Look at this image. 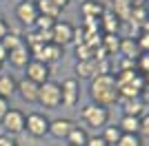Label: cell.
I'll return each instance as SVG.
<instances>
[{"mask_svg": "<svg viewBox=\"0 0 149 146\" xmlns=\"http://www.w3.org/2000/svg\"><path fill=\"white\" fill-rule=\"evenodd\" d=\"M118 128L125 135H140V117L123 115V120L118 122Z\"/></svg>", "mask_w": 149, "mask_h": 146, "instance_id": "20", "label": "cell"}, {"mask_svg": "<svg viewBox=\"0 0 149 146\" xmlns=\"http://www.w3.org/2000/svg\"><path fill=\"white\" fill-rule=\"evenodd\" d=\"M0 126L7 131V135H18L25 131V113L18 109H9L7 115L0 120Z\"/></svg>", "mask_w": 149, "mask_h": 146, "instance_id": "8", "label": "cell"}, {"mask_svg": "<svg viewBox=\"0 0 149 146\" xmlns=\"http://www.w3.org/2000/svg\"><path fill=\"white\" fill-rule=\"evenodd\" d=\"M0 42L5 44V49H7V51H11V49H16L18 44H22V38H20L18 33H11V31H9V33H7V36L2 38V40H0Z\"/></svg>", "mask_w": 149, "mask_h": 146, "instance_id": "25", "label": "cell"}, {"mask_svg": "<svg viewBox=\"0 0 149 146\" xmlns=\"http://www.w3.org/2000/svg\"><path fill=\"white\" fill-rule=\"evenodd\" d=\"M36 7H38V13H40V16H47V18H51V20H58L60 13H62V9L56 2H51V0H36Z\"/></svg>", "mask_w": 149, "mask_h": 146, "instance_id": "19", "label": "cell"}, {"mask_svg": "<svg viewBox=\"0 0 149 146\" xmlns=\"http://www.w3.org/2000/svg\"><path fill=\"white\" fill-rule=\"evenodd\" d=\"M60 93H62V106L67 109H74L78 100H80V82L76 78H67L60 82Z\"/></svg>", "mask_w": 149, "mask_h": 146, "instance_id": "6", "label": "cell"}, {"mask_svg": "<svg viewBox=\"0 0 149 146\" xmlns=\"http://www.w3.org/2000/svg\"><path fill=\"white\" fill-rule=\"evenodd\" d=\"M65 53V47H58V44L49 42V44H38V47L31 49V58L33 60H40L45 64H51V62H58Z\"/></svg>", "mask_w": 149, "mask_h": 146, "instance_id": "5", "label": "cell"}, {"mask_svg": "<svg viewBox=\"0 0 149 146\" xmlns=\"http://www.w3.org/2000/svg\"><path fill=\"white\" fill-rule=\"evenodd\" d=\"M18 89V80L13 78L11 73H0V95L11 100V95Z\"/></svg>", "mask_w": 149, "mask_h": 146, "instance_id": "18", "label": "cell"}, {"mask_svg": "<svg viewBox=\"0 0 149 146\" xmlns=\"http://www.w3.org/2000/svg\"><path fill=\"white\" fill-rule=\"evenodd\" d=\"M62 102V93H60V82H54V80H47L45 84H40V91H38V104L45 106V109H56Z\"/></svg>", "mask_w": 149, "mask_h": 146, "instance_id": "3", "label": "cell"}, {"mask_svg": "<svg viewBox=\"0 0 149 146\" xmlns=\"http://www.w3.org/2000/svg\"><path fill=\"white\" fill-rule=\"evenodd\" d=\"M87 140H89V133L85 126H74L71 133L67 135V144L71 146H87Z\"/></svg>", "mask_w": 149, "mask_h": 146, "instance_id": "21", "label": "cell"}, {"mask_svg": "<svg viewBox=\"0 0 149 146\" xmlns=\"http://www.w3.org/2000/svg\"><path fill=\"white\" fill-rule=\"evenodd\" d=\"M7 60H9V64H11V67H16V69H25L27 64H29V60H31V51H29V47H27L25 42L18 44L16 49H11V51H9Z\"/></svg>", "mask_w": 149, "mask_h": 146, "instance_id": "12", "label": "cell"}, {"mask_svg": "<svg viewBox=\"0 0 149 146\" xmlns=\"http://www.w3.org/2000/svg\"><path fill=\"white\" fill-rule=\"evenodd\" d=\"M116 146H143V137L140 135H125L120 137V142Z\"/></svg>", "mask_w": 149, "mask_h": 146, "instance_id": "27", "label": "cell"}, {"mask_svg": "<svg viewBox=\"0 0 149 146\" xmlns=\"http://www.w3.org/2000/svg\"><path fill=\"white\" fill-rule=\"evenodd\" d=\"M38 91H40V84H36V82H31V80H27V78L18 80V89H16V93L20 95L22 102L36 104L38 102Z\"/></svg>", "mask_w": 149, "mask_h": 146, "instance_id": "11", "label": "cell"}, {"mask_svg": "<svg viewBox=\"0 0 149 146\" xmlns=\"http://www.w3.org/2000/svg\"><path fill=\"white\" fill-rule=\"evenodd\" d=\"M67 146H71V144H67Z\"/></svg>", "mask_w": 149, "mask_h": 146, "instance_id": "41", "label": "cell"}, {"mask_svg": "<svg viewBox=\"0 0 149 146\" xmlns=\"http://www.w3.org/2000/svg\"><path fill=\"white\" fill-rule=\"evenodd\" d=\"M136 69L143 73V75L149 73V53H140V58L136 60Z\"/></svg>", "mask_w": 149, "mask_h": 146, "instance_id": "28", "label": "cell"}, {"mask_svg": "<svg viewBox=\"0 0 149 146\" xmlns=\"http://www.w3.org/2000/svg\"><path fill=\"white\" fill-rule=\"evenodd\" d=\"M147 9H149V7H147Z\"/></svg>", "mask_w": 149, "mask_h": 146, "instance_id": "42", "label": "cell"}, {"mask_svg": "<svg viewBox=\"0 0 149 146\" xmlns=\"http://www.w3.org/2000/svg\"><path fill=\"white\" fill-rule=\"evenodd\" d=\"M0 146H18V140H16L13 135L2 133V135H0Z\"/></svg>", "mask_w": 149, "mask_h": 146, "instance_id": "31", "label": "cell"}, {"mask_svg": "<svg viewBox=\"0 0 149 146\" xmlns=\"http://www.w3.org/2000/svg\"><path fill=\"white\" fill-rule=\"evenodd\" d=\"M118 53L123 55L125 60H138L143 51L138 47L136 38H123V40H120V47H118Z\"/></svg>", "mask_w": 149, "mask_h": 146, "instance_id": "17", "label": "cell"}, {"mask_svg": "<svg viewBox=\"0 0 149 146\" xmlns=\"http://www.w3.org/2000/svg\"><path fill=\"white\" fill-rule=\"evenodd\" d=\"M134 2H136V5H147L149 0H134Z\"/></svg>", "mask_w": 149, "mask_h": 146, "instance_id": "37", "label": "cell"}, {"mask_svg": "<svg viewBox=\"0 0 149 146\" xmlns=\"http://www.w3.org/2000/svg\"><path fill=\"white\" fill-rule=\"evenodd\" d=\"M105 11H107V7L102 5V2H98V0H85V2H82V7H80V16L87 20V22L100 20Z\"/></svg>", "mask_w": 149, "mask_h": 146, "instance_id": "14", "label": "cell"}, {"mask_svg": "<svg viewBox=\"0 0 149 146\" xmlns=\"http://www.w3.org/2000/svg\"><path fill=\"white\" fill-rule=\"evenodd\" d=\"M80 120L89 128H105L109 124V109L98 104H87L80 109Z\"/></svg>", "mask_w": 149, "mask_h": 146, "instance_id": "2", "label": "cell"}, {"mask_svg": "<svg viewBox=\"0 0 149 146\" xmlns=\"http://www.w3.org/2000/svg\"><path fill=\"white\" fill-rule=\"evenodd\" d=\"M54 24H56V20L47 18V16H38V20L33 22V29H36V31H51V29H54Z\"/></svg>", "mask_w": 149, "mask_h": 146, "instance_id": "26", "label": "cell"}, {"mask_svg": "<svg viewBox=\"0 0 149 146\" xmlns=\"http://www.w3.org/2000/svg\"><path fill=\"white\" fill-rule=\"evenodd\" d=\"M145 82H147V86H149V73H147V75H145Z\"/></svg>", "mask_w": 149, "mask_h": 146, "instance_id": "38", "label": "cell"}, {"mask_svg": "<svg viewBox=\"0 0 149 146\" xmlns=\"http://www.w3.org/2000/svg\"><path fill=\"white\" fill-rule=\"evenodd\" d=\"M136 40H138V47H140V51H143V53H149V33H147V31H145L140 38H136Z\"/></svg>", "mask_w": 149, "mask_h": 146, "instance_id": "29", "label": "cell"}, {"mask_svg": "<svg viewBox=\"0 0 149 146\" xmlns=\"http://www.w3.org/2000/svg\"><path fill=\"white\" fill-rule=\"evenodd\" d=\"M7 33H9V24L5 22V16H0V40H2Z\"/></svg>", "mask_w": 149, "mask_h": 146, "instance_id": "34", "label": "cell"}, {"mask_svg": "<svg viewBox=\"0 0 149 146\" xmlns=\"http://www.w3.org/2000/svg\"><path fill=\"white\" fill-rule=\"evenodd\" d=\"M7 55H9V51L5 49V44L0 42V62H7Z\"/></svg>", "mask_w": 149, "mask_h": 146, "instance_id": "35", "label": "cell"}, {"mask_svg": "<svg viewBox=\"0 0 149 146\" xmlns=\"http://www.w3.org/2000/svg\"><path fill=\"white\" fill-rule=\"evenodd\" d=\"M2 69H5V62H0V73H2Z\"/></svg>", "mask_w": 149, "mask_h": 146, "instance_id": "39", "label": "cell"}, {"mask_svg": "<svg viewBox=\"0 0 149 146\" xmlns=\"http://www.w3.org/2000/svg\"><path fill=\"white\" fill-rule=\"evenodd\" d=\"M51 2H56L60 9H65V7H69V2H71V0H51Z\"/></svg>", "mask_w": 149, "mask_h": 146, "instance_id": "36", "label": "cell"}, {"mask_svg": "<svg viewBox=\"0 0 149 146\" xmlns=\"http://www.w3.org/2000/svg\"><path fill=\"white\" fill-rule=\"evenodd\" d=\"M49 117L45 115V113H29L25 115V131L31 135V137H45V135H49Z\"/></svg>", "mask_w": 149, "mask_h": 146, "instance_id": "4", "label": "cell"}, {"mask_svg": "<svg viewBox=\"0 0 149 146\" xmlns=\"http://www.w3.org/2000/svg\"><path fill=\"white\" fill-rule=\"evenodd\" d=\"M27 2H36V0H27Z\"/></svg>", "mask_w": 149, "mask_h": 146, "instance_id": "40", "label": "cell"}, {"mask_svg": "<svg viewBox=\"0 0 149 146\" xmlns=\"http://www.w3.org/2000/svg\"><path fill=\"white\" fill-rule=\"evenodd\" d=\"M98 75V60H78L76 62V80H93Z\"/></svg>", "mask_w": 149, "mask_h": 146, "instance_id": "16", "label": "cell"}, {"mask_svg": "<svg viewBox=\"0 0 149 146\" xmlns=\"http://www.w3.org/2000/svg\"><path fill=\"white\" fill-rule=\"evenodd\" d=\"M49 75H51L49 64H45V62H40V60H33V58H31L29 64L25 67V78L31 80V82H36V84H45V82L49 80Z\"/></svg>", "mask_w": 149, "mask_h": 146, "instance_id": "9", "label": "cell"}, {"mask_svg": "<svg viewBox=\"0 0 149 146\" xmlns=\"http://www.w3.org/2000/svg\"><path fill=\"white\" fill-rule=\"evenodd\" d=\"M87 146H109L100 135H89V140H87Z\"/></svg>", "mask_w": 149, "mask_h": 146, "instance_id": "32", "label": "cell"}, {"mask_svg": "<svg viewBox=\"0 0 149 146\" xmlns=\"http://www.w3.org/2000/svg\"><path fill=\"white\" fill-rule=\"evenodd\" d=\"M100 20H102L100 24L105 27V31H107V33H116V31H118V24H120V22H118V18H116V16H113L111 11H105Z\"/></svg>", "mask_w": 149, "mask_h": 146, "instance_id": "23", "label": "cell"}, {"mask_svg": "<svg viewBox=\"0 0 149 146\" xmlns=\"http://www.w3.org/2000/svg\"><path fill=\"white\" fill-rule=\"evenodd\" d=\"M9 109H11V104H9V100L0 95V120H2V117L7 115V111H9Z\"/></svg>", "mask_w": 149, "mask_h": 146, "instance_id": "33", "label": "cell"}, {"mask_svg": "<svg viewBox=\"0 0 149 146\" xmlns=\"http://www.w3.org/2000/svg\"><path fill=\"white\" fill-rule=\"evenodd\" d=\"M93 53H96V49L85 44V42L76 47V58H78V60H93Z\"/></svg>", "mask_w": 149, "mask_h": 146, "instance_id": "24", "label": "cell"}, {"mask_svg": "<svg viewBox=\"0 0 149 146\" xmlns=\"http://www.w3.org/2000/svg\"><path fill=\"white\" fill-rule=\"evenodd\" d=\"M74 33H76V27L67 20H56L54 29H51V42L58 44V47H65V44L74 42Z\"/></svg>", "mask_w": 149, "mask_h": 146, "instance_id": "7", "label": "cell"}, {"mask_svg": "<svg viewBox=\"0 0 149 146\" xmlns=\"http://www.w3.org/2000/svg\"><path fill=\"white\" fill-rule=\"evenodd\" d=\"M76 124L69 117H56V120L49 122V135L56 137V140H67V135L71 133V128Z\"/></svg>", "mask_w": 149, "mask_h": 146, "instance_id": "13", "label": "cell"}, {"mask_svg": "<svg viewBox=\"0 0 149 146\" xmlns=\"http://www.w3.org/2000/svg\"><path fill=\"white\" fill-rule=\"evenodd\" d=\"M100 137H102V140H105L109 146H116V144L120 142V137H123V131H120L118 126H109V124H107V126L102 128Z\"/></svg>", "mask_w": 149, "mask_h": 146, "instance_id": "22", "label": "cell"}, {"mask_svg": "<svg viewBox=\"0 0 149 146\" xmlns=\"http://www.w3.org/2000/svg\"><path fill=\"white\" fill-rule=\"evenodd\" d=\"M38 7L36 2H27V0H20L18 5H16V18L20 20L22 24H27V27H33V22L38 20Z\"/></svg>", "mask_w": 149, "mask_h": 146, "instance_id": "10", "label": "cell"}, {"mask_svg": "<svg viewBox=\"0 0 149 146\" xmlns=\"http://www.w3.org/2000/svg\"><path fill=\"white\" fill-rule=\"evenodd\" d=\"M89 95H91V104H98V106H113V104L120 102L118 95V86H116V78L113 73H107V75H96L89 84Z\"/></svg>", "mask_w": 149, "mask_h": 146, "instance_id": "1", "label": "cell"}, {"mask_svg": "<svg viewBox=\"0 0 149 146\" xmlns=\"http://www.w3.org/2000/svg\"><path fill=\"white\" fill-rule=\"evenodd\" d=\"M149 137V113H145L143 117H140V137Z\"/></svg>", "mask_w": 149, "mask_h": 146, "instance_id": "30", "label": "cell"}, {"mask_svg": "<svg viewBox=\"0 0 149 146\" xmlns=\"http://www.w3.org/2000/svg\"><path fill=\"white\" fill-rule=\"evenodd\" d=\"M123 106V115H131V117H143L145 115V100L143 97H129V100H120Z\"/></svg>", "mask_w": 149, "mask_h": 146, "instance_id": "15", "label": "cell"}]
</instances>
